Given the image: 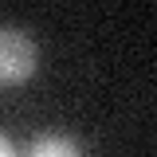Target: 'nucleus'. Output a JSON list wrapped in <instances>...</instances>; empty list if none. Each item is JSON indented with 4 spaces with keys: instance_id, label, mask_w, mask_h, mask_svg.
<instances>
[{
    "instance_id": "obj_1",
    "label": "nucleus",
    "mask_w": 157,
    "mask_h": 157,
    "mask_svg": "<svg viewBox=\"0 0 157 157\" xmlns=\"http://www.w3.org/2000/svg\"><path fill=\"white\" fill-rule=\"evenodd\" d=\"M36 39L16 24H0V86H16L36 71Z\"/></svg>"
},
{
    "instance_id": "obj_2",
    "label": "nucleus",
    "mask_w": 157,
    "mask_h": 157,
    "mask_svg": "<svg viewBox=\"0 0 157 157\" xmlns=\"http://www.w3.org/2000/svg\"><path fill=\"white\" fill-rule=\"evenodd\" d=\"M20 157H86V153H82V145L75 137H67V134H39V137L28 141V149Z\"/></svg>"
},
{
    "instance_id": "obj_3",
    "label": "nucleus",
    "mask_w": 157,
    "mask_h": 157,
    "mask_svg": "<svg viewBox=\"0 0 157 157\" xmlns=\"http://www.w3.org/2000/svg\"><path fill=\"white\" fill-rule=\"evenodd\" d=\"M0 157H20V153H16V145H12L4 134H0Z\"/></svg>"
}]
</instances>
